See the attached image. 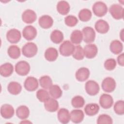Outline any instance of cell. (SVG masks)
Returning <instances> with one entry per match:
<instances>
[{"mask_svg":"<svg viewBox=\"0 0 124 124\" xmlns=\"http://www.w3.org/2000/svg\"><path fill=\"white\" fill-rule=\"evenodd\" d=\"M38 51L37 45L32 42H28L25 44L22 48L23 55L27 58H31L34 56Z\"/></svg>","mask_w":124,"mask_h":124,"instance_id":"6da1fadb","label":"cell"},{"mask_svg":"<svg viewBox=\"0 0 124 124\" xmlns=\"http://www.w3.org/2000/svg\"><path fill=\"white\" fill-rule=\"evenodd\" d=\"M75 46L69 40L63 42L60 46L59 51L60 54L63 56H69L73 54Z\"/></svg>","mask_w":124,"mask_h":124,"instance_id":"7a4b0ae2","label":"cell"},{"mask_svg":"<svg viewBox=\"0 0 124 124\" xmlns=\"http://www.w3.org/2000/svg\"><path fill=\"white\" fill-rule=\"evenodd\" d=\"M92 9L94 14L98 17L103 16L108 12L107 5L101 1L95 2L93 4Z\"/></svg>","mask_w":124,"mask_h":124,"instance_id":"3957f363","label":"cell"},{"mask_svg":"<svg viewBox=\"0 0 124 124\" xmlns=\"http://www.w3.org/2000/svg\"><path fill=\"white\" fill-rule=\"evenodd\" d=\"M15 71L18 75L25 76L29 73L30 71V65L26 61H19L15 65Z\"/></svg>","mask_w":124,"mask_h":124,"instance_id":"277c9868","label":"cell"},{"mask_svg":"<svg viewBox=\"0 0 124 124\" xmlns=\"http://www.w3.org/2000/svg\"><path fill=\"white\" fill-rule=\"evenodd\" d=\"M109 12L111 16L115 19L119 20L124 17V8L119 4H113L109 9Z\"/></svg>","mask_w":124,"mask_h":124,"instance_id":"5b68a950","label":"cell"},{"mask_svg":"<svg viewBox=\"0 0 124 124\" xmlns=\"http://www.w3.org/2000/svg\"><path fill=\"white\" fill-rule=\"evenodd\" d=\"M83 40L86 43L93 42L95 38V32L91 27H85L82 29Z\"/></svg>","mask_w":124,"mask_h":124,"instance_id":"8992f818","label":"cell"},{"mask_svg":"<svg viewBox=\"0 0 124 124\" xmlns=\"http://www.w3.org/2000/svg\"><path fill=\"white\" fill-rule=\"evenodd\" d=\"M85 89L86 93L92 96L96 95L100 90L99 84L95 81L92 80H88L86 82Z\"/></svg>","mask_w":124,"mask_h":124,"instance_id":"52a82bcc","label":"cell"},{"mask_svg":"<svg viewBox=\"0 0 124 124\" xmlns=\"http://www.w3.org/2000/svg\"><path fill=\"white\" fill-rule=\"evenodd\" d=\"M101 85L104 91L107 93H111L116 88V82L112 78L107 77L103 79Z\"/></svg>","mask_w":124,"mask_h":124,"instance_id":"ba28073f","label":"cell"},{"mask_svg":"<svg viewBox=\"0 0 124 124\" xmlns=\"http://www.w3.org/2000/svg\"><path fill=\"white\" fill-rule=\"evenodd\" d=\"M21 37L20 31L16 29H12L9 30L6 33L7 40L12 44L18 43L20 40Z\"/></svg>","mask_w":124,"mask_h":124,"instance_id":"9c48e42d","label":"cell"},{"mask_svg":"<svg viewBox=\"0 0 124 124\" xmlns=\"http://www.w3.org/2000/svg\"><path fill=\"white\" fill-rule=\"evenodd\" d=\"M39 83L37 79L33 77H28L24 81V86L25 89L30 92L36 90L38 87Z\"/></svg>","mask_w":124,"mask_h":124,"instance_id":"30bf717a","label":"cell"},{"mask_svg":"<svg viewBox=\"0 0 124 124\" xmlns=\"http://www.w3.org/2000/svg\"><path fill=\"white\" fill-rule=\"evenodd\" d=\"M23 37L27 40L31 41L34 39L37 35L36 28L31 25L26 26L22 31Z\"/></svg>","mask_w":124,"mask_h":124,"instance_id":"8fae6325","label":"cell"},{"mask_svg":"<svg viewBox=\"0 0 124 124\" xmlns=\"http://www.w3.org/2000/svg\"><path fill=\"white\" fill-rule=\"evenodd\" d=\"M99 102L102 108L108 109L112 106L113 104V99L110 94L104 93L100 96Z\"/></svg>","mask_w":124,"mask_h":124,"instance_id":"7c38bea8","label":"cell"},{"mask_svg":"<svg viewBox=\"0 0 124 124\" xmlns=\"http://www.w3.org/2000/svg\"><path fill=\"white\" fill-rule=\"evenodd\" d=\"M84 55L88 59H93L94 58L98 52L97 46L93 44H89L86 45L84 48Z\"/></svg>","mask_w":124,"mask_h":124,"instance_id":"4fadbf2b","label":"cell"},{"mask_svg":"<svg viewBox=\"0 0 124 124\" xmlns=\"http://www.w3.org/2000/svg\"><path fill=\"white\" fill-rule=\"evenodd\" d=\"M37 18L35 12L31 9H27L22 14V19L23 22L27 24L34 22Z\"/></svg>","mask_w":124,"mask_h":124,"instance_id":"5bb4252c","label":"cell"},{"mask_svg":"<svg viewBox=\"0 0 124 124\" xmlns=\"http://www.w3.org/2000/svg\"><path fill=\"white\" fill-rule=\"evenodd\" d=\"M15 113V110L12 106L9 104H4L0 108V114L5 119L12 118Z\"/></svg>","mask_w":124,"mask_h":124,"instance_id":"9a60e30c","label":"cell"},{"mask_svg":"<svg viewBox=\"0 0 124 124\" xmlns=\"http://www.w3.org/2000/svg\"><path fill=\"white\" fill-rule=\"evenodd\" d=\"M57 116L60 122L63 124L68 123L70 120V113L69 110L65 108H62L59 110Z\"/></svg>","mask_w":124,"mask_h":124,"instance_id":"2e32d148","label":"cell"},{"mask_svg":"<svg viewBox=\"0 0 124 124\" xmlns=\"http://www.w3.org/2000/svg\"><path fill=\"white\" fill-rule=\"evenodd\" d=\"M40 26L43 29H49L53 24V18L48 15H43L40 17L38 20Z\"/></svg>","mask_w":124,"mask_h":124,"instance_id":"e0dca14e","label":"cell"},{"mask_svg":"<svg viewBox=\"0 0 124 124\" xmlns=\"http://www.w3.org/2000/svg\"><path fill=\"white\" fill-rule=\"evenodd\" d=\"M90 73V71L88 68L84 67H81L76 71L75 74L76 78L78 81L83 82L88 78Z\"/></svg>","mask_w":124,"mask_h":124,"instance_id":"ac0fdd59","label":"cell"},{"mask_svg":"<svg viewBox=\"0 0 124 124\" xmlns=\"http://www.w3.org/2000/svg\"><path fill=\"white\" fill-rule=\"evenodd\" d=\"M94 27L98 32L102 34L108 32L109 29V26L108 23L103 19L97 20L95 22Z\"/></svg>","mask_w":124,"mask_h":124,"instance_id":"d6986e66","label":"cell"},{"mask_svg":"<svg viewBox=\"0 0 124 124\" xmlns=\"http://www.w3.org/2000/svg\"><path fill=\"white\" fill-rule=\"evenodd\" d=\"M84 117V112L80 109H74L70 113V120L75 124L81 123Z\"/></svg>","mask_w":124,"mask_h":124,"instance_id":"ffe728a7","label":"cell"},{"mask_svg":"<svg viewBox=\"0 0 124 124\" xmlns=\"http://www.w3.org/2000/svg\"><path fill=\"white\" fill-rule=\"evenodd\" d=\"M44 107L47 111L53 112L57 111L59 108V103L53 98H49L44 102Z\"/></svg>","mask_w":124,"mask_h":124,"instance_id":"44dd1931","label":"cell"},{"mask_svg":"<svg viewBox=\"0 0 124 124\" xmlns=\"http://www.w3.org/2000/svg\"><path fill=\"white\" fill-rule=\"evenodd\" d=\"M99 109L100 108L98 104L96 103H90L86 105L84 108V111L87 115L92 116L97 114Z\"/></svg>","mask_w":124,"mask_h":124,"instance_id":"7402d4cb","label":"cell"},{"mask_svg":"<svg viewBox=\"0 0 124 124\" xmlns=\"http://www.w3.org/2000/svg\"><path fill=\"white\" fill-rule=\"evenodd\" d=\"M14 71L13 65L9 63L6 62L2 64L0 67V74L4 77L10 76Z\"/></svg>","mask_w":124,"mask_h":124,"instance_id":"603a6c76","label":"cell"},{"mask_svg":"<svg viewBox=\"0 0 124 124\" xmlns=\"http://www.w3.org/2000/svg\"><path fill=\"white\" fill-rule=\"evenodd\" d=\"M58 57V50L54 47H48L45 52V59L49 62L55 61Z\"/></svg>","mask_w":124,"mask_h":124,"instance_id":"cb8c5ba5","label":"cell"},{"mask_svg":"<svg viewBox=\"0 0 124 124\" xmlns=\"http://www.w3.org/2000/svg\"><path fill=\"white\" fill-rule=\"evenodd\" d=\"M70 9V6L68 2L65 0H61L58 2L57 4V10L60 14L62 15H67Z\"/></svg>","mask_w":124,"mask_h":124,"instance_id":"d4e9b609","label":"cell"},{"mask_svg":"<svg viewBox=\"0 0 124 124\" xmlns=\"http://www.w3.org/2000/svg\"><path fill=\"white\" fill-rule=\"evenodd\" d=\"M109 48L112 53L117 55L122 52L123 50V45L120 41L114 40L111 42Z\"/></svg>","mask_w":124,"mask_h":124,"instance_id":"484cf974","label":"cell"},{"mask_svg":"<svg viewBox=\"0 0 124 124\" xmlns=\"http://www.w3.org/2000/svg\"><path fill=\"white\" fill-rule=\"evenodd\" d=\"M16 114L18 118L22 120L26 119L30 115V110L27 106L22 105L16 108Z\"/></svg>","mask_w":124,"mask_h":124,"instance_id":"4316f807","label":"cell"},{"mask_svg":"<svg viewBox=\"0 0 124 124\" xmlns=\"http://www.w3.org/2000/svg\"><path fill=\"white\" fill-rule=\"evenodd\" d=\"M8 92L14 95L19 94L22 90V86L17 82L12 81L10 82L7 87Z\"/></svg>","mask_w":124,"mask_h":124,"instance_id":"83f0119b","label":"cell"},{"mask_svg":"<svg viewBox=\"0 0 124 124\" xmlns=\"http://www.w3.org/2000/svg\"><path fill=\"white\" fill-rule=\"evenodd\" d=\"M70 40L73 44L78 45L81 43L83 40L82 32L78 30H74L71 34Z\"/></svg>","mask_w":124,"mask_h":124,"instance_id":"f1b7e54d","label":"cell"},{"mask_svg":"<svg viewBox=\"0 0 124 124\" xmlns=\"http://www.w3.org/2000/svg\"><path fill=\"white\" fill-rule=\"evenodd\" d=\"M7 53L10 58L16 59L20 56V49L19 47L16 45L10 46L7 50Z\"/></svg>","mask_w":124,"mask_h":124,"instance_id":"f546056e","label":"cell"},{"mask_svg":"<svg viewBox=\"0 0 124 124\" xmlns=\"http://www.w3.org/2000/svg\"><path fill=\"white\" fill-rule=\"evenodd\" d=\"M50 95L54 99H58L62 95V92L60 86L57 85H52L49 88Z\"/></svg>","mask_w":124,"mask_h":124,"instance_id":"4dcf8cb0","label":"cell"},{"mask_svg":"<svg viewBox=\"0 0 124 124\" xmlns=\"http://www.w3.org/2000/svg\"><path fill=\"white\" fill-rule=\"evenodd\" d=\"M50 39L54 43L59 44L63 40V34L60 30H55L50 34Z\"/></svg>","mask_w":124,"mask_h":124,"instance_id":"1f68e13d","label":"cell"},{"mask_svg":"<svg viewBox=\"0 0 124 124\" xmlns=\"http://www.w3.org/2000/svg\"><path fill=\"white\" fill-rule=\"evenodd\" d=\"M92 16V12L89 9L86 8L81 9L78 13L79 19L83 22H86L90 20Z\"/></svg>","mask_w":124,"mask_h":124,"instance_id":"d6a6232c","label":"cell"},{"mask_svg":"<svg viewBox=\"0 0 124 124\" xmlns=\"http://www.w3.org/2000/svg\"><path fill=\"white\" fill-rule=\"evenodd\" d=\"M40 86L45 89H49L52 85V80L48 76H44L39 79Z\"/></svg>","mask_w":124,"mask_h":124,"instance_id":"836d02e7","label":"cell"},{"mask_svg":"<svg viewBox=\"0 0 124 124\" xmlns=\"http://www.w3.org/2000/svg\"><path fill=\"white\" fill-rule=\"evenodd\" d=\"M73 57L77 60H81L83 59L85 55L83 48L80 45L75 46L74 51L72 54Z\"/></svg>","mask_w":124,"mask_h":124,"instance_id":"e575fe53","label":"cell"},{"mask_svg":"<svg viewBox=\"0 0 124 124\" xmlns=\"http://www.w3.org/2000/svg\"><path fill=\"white\" fill-rule=\"evenodd\" d=\"M85 104L84 99L80 95L74 96L71 100V104L75 108H80L83 107Z\"/></svg>","mask_w":124,"mask_h":124,"instance_id":"d590c367","label":"cell"},{"mask_svg":"<svg viewBox=\"0 0 124 124\" xmlns=\"http://www.w3.org/2000/svg\"><path fill=\"white\" fill-rule=\"evenodd\" d=\"M49 93L46 90L39 89L36 92V97L41 102H45L50 97Z\"/></svg>","mask_w":124,"mask_h":124,"instance_id":"8d00e7d4","label":"cell"},{"mask_svg":"<svg viewBox=\"0 0 124 124\" xmlns=\"http://www.w3.org/2000/svg\"><path fill=\"white\" fill-rule=\"evenodd\" d=\"M114 110L118 115L124 114V102L123 100H118L114 105Z\"/></svg>","mask_w":124,"mask_h":124,"instance_id":"74e56055","label":"cell"},{"mask_svg":"<svg viewBox=\"0 0 124 124\" xmlns=\"http://www.w3.org/2000/svg\"><path fill=\"white\" fill-rule=\"evenodd\" d=\"M113 121L110 116L107 114H103L100 115L97 120V123L98 124H112Z\"/></svg>","mask_w":124,"mask_h":124,"instance_id":"f35d334b","label":"cell"},{"mask_svg":"<svg viewBox=\"0 0 124 124\" xmlns=\"http://www.w3.org/2000/svg\"><path fill=\"white\" fill-rule=\"evenodd\" d=\"M78 22V18L74 16L69 15L64 18L65 24L69 27H74L76 26Z\"/></svg>","mask_w":124,"mask_h":124,"instance_id":"ab89813d","label":"cell"},{"mask_svg":"<svg viewBox=\"0 0 124 124\" xmlns=\"http://www.w3.org/2000/svg\"><path fill=\"white\" fill-rule=\"evenodd\" d=\"M117 62L114 59L110 58L106 60L104 62V67L108 71L114 70L116 66Z\"/></svg>","mask_w":124,"mask_h":124,"instance_id":"60d3db41","label":"cell"},{"mask_svg":"<svg viewBox=\"0 0 124 124\" xmlns=\"http://www.w3.org/2000/svg\"><path fill=\"white\" fill-rule=\"evenodd\" d=\"M117 62L120 66H124V54L123 53L120 54L118 56Z\"/></svg>","mask_w":124,"mask_h":124,"instance_id":"b9f144b4","label":"cell"}]
</instances>
